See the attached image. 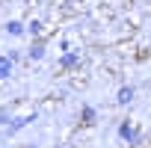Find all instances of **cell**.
Wrapping results in <instances>:
<instances>
[{
    "label": "cell",
    "mask_w": 151,
    "mask_h": 148,
    "mask_svg": "<svg viewBox=\"0 0 151 148\" xmlns=\"http://www.w3.org/2000/svg\"><path fill=\"white\" fill-rule=\"evenodd\" d=\"M130 95H133L130 89H122V92H119V101H130Z\"/></svg>",
    "instance_id": "1"
}]
</instances>
